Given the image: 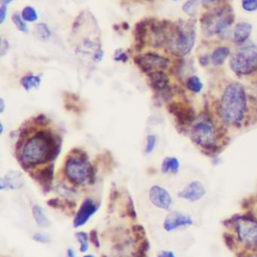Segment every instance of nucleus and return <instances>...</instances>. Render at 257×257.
<instances>
[{"mask_svg": "<svg viewBox=\"0 0 257 257\" xmlns=\"http://www.w3.org/2000/svg\"><path fill=\"white\" fill-rule=\"evenodd\" d=\"M57 152L58 147L53 135L41 131L26 142L20 159L23 166L31 167L53 160Z\"/></svg>", "mask_w": 257, "mask_h": 257, "instance_id": "1", "label": "nucleus"}, {"mask_svg": "<svg viewBox=\"0 0 257 257\" xmlns=\"http://www.w3.org/2000/svg\"><path fill=\"white\" fill-rule=\"evenodd\" d=\"M246 108L247 96L242 84L236 82L229 84L222 96V117L229 124H238L244 118Z\"/></svg>", "mask_w": 257, "mask_h": 257, "instance_id": "2", "label": "nucleus"}, {"mask_svg": "<svg viewBox=\"0 0 257 257\" xmlns=\"http://www.w3.org/2000/svg\"><path fill=\"white\" fill-rule=\"evenodd\" d=\"M196 40L194 27L184 23L177 27L168 42V49L174 55L184 57L191 51Z\"/></svg>", "mask_w": 257, "mask_h": 257, "instance_id": "3", "label": "nucleus"}, {"mask_svg": "<svg viewBox=\"0 0 257 257\" xmlns=\"http://www.w3.org/2000/svg\"><path fill=\"white\" fill-rule=\"evenodd\" d=\"M231 69L240 75H247L257 69V47L246 45L240 48L232 56L230 61Z\"/></svg>", "mask_w": 257, "mask_h": 257, "instance_id": "4", "label": "nucleus"}, {"mask_svg": "<svg viewBox=\"0 0 257 257\" xmlns=\"http://www.w3.org/2000/svg\"><path fill=\"white\" fill-rule=\"evenodd\" d=\"M233 20L232 9L229 7L222 8L205 15L202 21V28L210 36L218 34L229 27Z\"/></svg>", "mask_w": 257, "mask_h": 257, "instance_id": "5", "label": "nucleus"}, {"mask_svg": "<svg viewBox=\"0 0 257 257\" xmlns=\"http://www.w3.org/2000/svg\"><path fill=\"white\" fill-rule=\"evenodd\" d=\"M65 173L71 182L83 185L92 181L94 177L93 169L85 157H70L65 165Z\"/></svg>", "mask_w": 257, "mask_h": 257, "instance_id": "6", "label": "nucleus"}, {"mask_svg": "<svg viewBox=\"0 0 257 257\" xmlns=\"http://www.w3.org/2000/svg\"><path fill=\"white\" fill-rule=\"evenodd\" d=\"M192 138L197 145L211 149L214 146L215 140L214 126L207 119L199 120L192 128Z\"/></svg>", "mask_w": 257, "mask_h": 257, "instance_id": "7", "label": "nucleus"}, {"mask_svg": "<svg viewBox=\"0 0 257 257\" xmlns=\"http://www.w3.org/2000/svg\"><path fill=\"white\" fill-rule=\"evenodd\" d=\"M134 61L141 70L149 74L157 71H162L169 64L167 59L153 53H146L143 55L137 56L134 59Z\"/></svg>", "mask_w": 257, "mask_h": 257, "instance_id": "8", "label": "nucleus"}, {"mask_svg": "<svg viewBox=\"0 0 257 257\" xmlns=\"http://www.w3.org/2000/svg\"><path fill=\"white\" fill-rule=\"evenodd\" d=\"M238 233L243 242L257 246V222L250 219H240L237 222Z\"/></svg>", "mask_w": 257, "mask_h": 257, "instance_id": "9", "label": "nucleus"}, {"mask_svg": "<svg viewBox=\"0 0 257 257\" xmlns=\"http://www.w3.org/2000/svg\"><path fill=\"white\" fill-rule=\"evenodd\" d=\"M97 211H98V206L94 201L91 199H86L78 208L74 217V228L77 229L85 225Z\"/></svg>", "mask_w": 257, "mask_h": 257, "instance_id": "10", "label": "nucleus"}, {"mask_svg": "<svg viewBox=\"0 0 257 257\" xmlns=\"http://www.w3.org/2000/svg\"><path fill=\"white\" fill-rule=\"evenodd\" d=\"M149 199L157 208L168 210L172 206V199L165 189L155 185L149 190Z\"/></svg>", "mask_w": 257, "mask_h": 257, "instance_id": "11", "label": "nucleus"}, {"mask_svg": "<svg viewBox=\"0 0 257 257\" xmlns=\"http://www.w3.org/2000/svg\"><path fill=\"white\" fill-rule=\"evenodd\" d=\"M193 224V220L189 216L184 215L178 211H172L166 217L163 227L167 232H172L178 228L190 226Z\"/></svg>", "mask_w": 257, "mask_h": 257, "instance_id": "12", "label": "nucleus"}, {"mask_svg": "<svg viewBox=\"0 0 257 257\" xmlns=\"http://www.w3.org/2000/svg\"><path fill=\"white\" fill-rule=\"evenodd\" d=\"M205 194V189L203 184L199 181H193L178 193V196L190 202H196L202 199Z\"/></svg>", "mask_w": 257, "mask_h": 257, "instance_id": "13", "label": "nucleus"}, {"mask_svg": "<svg viewBox=\"0 0 257 257\" xmlns=\"http://www.w3.org/2000/svg\"><path fill=\"white\" fill-rule=\"evenodd\" d=\"M24 184V178L22 174L18 171H10L6 174L0 181L1 190H18Z\"/></svg>", "mask_w": 257, "mask_h": 257, "instance_id": "14", "label": "nucleus"}, {"mask_svg": "<svg viewBox=\"0 0 257 257\" xmlns=\"http://www.w3.org/2000/svg\"><path fill=\"white\" fill-rule=\"evenodd\" d=\"M150 86L158 93H165L169 88V78L162 71H157L149 74Z\"/></svg>", "mask_w": 257, "mask_h": 257, "instance_id": "15", "label": "nucleus"}, {"mask_svg": "<svg viewBox=\"0 0 257 257\" xmlns=\"http://www.w3.org/2000/svg\"><path fill=\"white\" fill-rule=\"evenodd\" d=\"M170 111L176 116L178 121L182 124L191 123L194 120V111L190 107L180 106L176 104H172Z\"/></svg>", "mask_w": 257, "mask_h": 257, "instance_id": "16", "label": "nucleus"}, {"mask_svg": "<svg viewBox=\"0 0 257 257\" xmlns=\"http://www.w3.org/2000/svg\"><path fill=\"white\" fill-rule=\"evenodd\" d=\"M252 26L248 23H241L235 27L234 30V40L237 43L245 42L251 34Z\"/></svg>", "mask_w": 257, "mask_h": 257, "instance_id": "17", "label": "nucleus"}, {"mask_svg": "<svg viewBox=\"0 0 257 257\" xmlns=\"http://www.w3.org/2000/svg\"><path fill=\"white\" fill-rule=\"evenodd\" d=\"M54 176V166L51 165L47 166L36 174V180L39 181L44 187H49Z\"/></svg>", "mask_w": 257, "mask_h": 257, "instance_id": "18", "label": "nucleus"}, {"mask_svg": "<svg viewBox=\"0 0 257 257\" xmlns=\"http://www.w3.org/2000/svg\"><path fill=\"white\" fill-rule=\"evenodd\" d=\"M32 214L37 226L40 227L46 228L49 226V220L45 215V211L39 205H34L32 209Z\"/></svg>", "mask_w": 257, "mask_h": 257, "instance_id": "19", "label": "nucleus"}, {"mask_svg": "<svg viewBox=\"0 0 257 257\" xmlns=\"http://www.w3.org/2000/svg\"><path fill=\"white\" fill-rule=\"evenodd\" d=\"M229 54H230V51H229V48H226V47L217 48L213 52L212 56H211V60L216 66H221L222 64H223Z\"/></svg>", "mask_w": 257, "mask_h": 257, "instance_id": "20", "label": "nucleus"}, {"mask_svg": "<svg viewBox=\"0 0 257 257\" xmlns=\"http://www.w3.org/2000/svg\"><path fill=\"white\" fill-rule=\"evenodd\" d=\"M41 79L39 77L33 75H26L21 80V84L26 90L36 89L40 85Z\"/></svg>", "mask_w": 257, "mask_h": 257, "instance_id": "21", "label": "nucleus"}, {"mask_svg": "<svg viewBox=\"0 0 257 257\" xmlns=\"http://www.w3.org/2000/svg\"><path fill=\"white\" fill-rule=\"evenodd\" d=\"M179 167L180 163L178 159L175 157H167L163 161L161 169L164 173L170 172L172 173H177L179 170Z\"/></svg>", "mask_w": 257, "mask_h": 257, "instance_id": "22", "label": "nucleus"}, {"mask_svg": "<svg viewBox=\"0 0 257 257\" xmlns=\"http://www.w3.org/2000/svg\"><path fill=\"white\" fill-rule=\"evenodd\" d=\"M75 238L77 242L79 244V251L81 253H85L89 249V235L87 232L80 231L75 234Z\"/></svg>", "mask_w": 257, "mask_h": 257, "instance_id": "23", "label": "nucleus"}, {"mask_svg": "<svg viewBox=\"0 0 257 257\" xmlns=\"http://www.w3.org/2000/svg\"><path fill=\"white\" fill-rule=\"evenodd\" d=\"M187 87L193 93H199L203 87V84L197 76L193 75L187 80Z\"/></svg>", "mask_w": 257, "mask_h": 257, "instance_id": "24", "label": "nucleus"}, {"mask_svg": "<svg viewBox=\"0 0 257 257\" xmlns=\"http://www.w3.org/2000/svg\"><path fill=\"white\" fill-rule=\"evenodd\" d=\"M35 32H36L37 37L42 39V40H47V39H49L50 36H51L49 29L45 24H37L35 27Z\"/></svg>", "mask_w": 257, "mask_h": 257, "instance_id": "25", "label": "nucleus"}, {"mask_svg": "<svg viewBox=\"0 0 257 257\" xmlns=\"http://www.w3.org/2000/svg\"><path fill=\"white\" fill-rule=\"evenodd\" d=\"M21 17L24 21L28 22H34L38 19V15L36 10L30 6H27L23 9Z\"/></svg>", "mask_w": 257, "mask_h": 257, "instance_id": "26", "label": "nucleus"}, {"mask_svg": "<svg viewBox=\"0 0 257 257\" xmlns=\"http://www.w3.org/2000/svg\"><path fill=\"white\" fill-rule=\"evenodd\" d=\"M12 20L15 25L16 26L17 28H18V30H19L20 31L23 32V33H27L28 31V28H27V24L24 22V20L18 14H14Z\"/></svg>", "mask_w": 257, "mask_h": 257, "instance_id": "27", "label": "nucleus"}, {"mask_svg": "<svg viewBox=\"0 0 257 257\" xmlns=\"http://www.w3.org/2000/svg\"><path fill=\"white\" fill-rule=\"evenodd\" d=\"M198 7H199L198 0H190L185 5H184L183 9L188 15H193L197 12Z\"/></svg>", "mask_w": 257, "mask_h": 257, "instance_id": "28", "label": "nucleus"}, {"mask_svg": "<svg viewBox=\"0 0 257 257\" xmlns=\"http://www.w3.org/2000/svg\"><path fill=\"white\" fill-rule=\"evenodd\" d=\"M33 241L40 244H48L51 242V238L49 235L42 232H36L33 235Z\"/></svg>", "mask_w": 257, "mask_h": 257, "instance_id": "29", "label": "nucleus"}, {"mask_svg": "<svg viewBox=\"0 0 257 257\" xmlns=\"http://www.w3.org/2000/svg\"><path fill=\"white\" fill-rule=\"evenodd\" d=\"M155 144H156V137L152 135L148 136L146 138V149H145L146 154H150L153 151Z\"/></svg>", "mask_w": 257, "mask_h": 257, "instance_id": "30", "label": "nucleus"}, {"mask_svg": "<svg viewBox=\"0 0 257 257\" xmlns=\"http://www.w3.org/2000/svg\"><path fill=\"white\" fill-rule=\"evenodd\" d=\"M243 8L248 12H253L257 9V0H243Z\"/></svg>", "mask_w": 257, "mask_h": 257, "instance_id": "31", "label": "nucleus"}, {"mask_svg": "<svg viewBox=\"0 0 257 257\" xmlns=\"http://www.w3.org/2000/svg\"><path fill=\"white\" fill-rule=\"evenodd\" d=\"M89 238H90L91 242L94 244L95 247H100L101 243H100L99 238H98V232L95 229L91 231L89 234Z\"/></svg>", "mask_w": 257, "mask_h": 257, "instance_id": "32", "label": "nucleus"}, {"mask_svg": "<svg viewBox=\"0 0 257 257\" xmlns=\"http://www.w3.org/2000/svg\"><path fill=\"white\" fill-rule=\"evenodd\" d=\"M114 60L119 62H126L128 60V56L122 50H117L114 55Z\"/></svg>", "mask_w": 257, "mask_h": 257, "instance_id": "33", "label": "nucleus"}, {"mask_svg": "<svg viewBox=\"0 0 257 257\" xmlns=\"http://www.w3.org/2000/svg\"><path fill=\"white\" fill-rule=\"evenodd\" d=\"M7 16V7L4 5H2L0 8V24H3Z\"/></svg>", "mask_w": 257, "mask_h": 257, "instance_id": "34", "label": "nucleus"}, {"mask_svg": "<svg viewBox=\"0 0 257 257\" xmlns=\"http://www.w3.org/2000/svg\"><path fill=\"white\" fill-rule=\"evenodd\" d=\"M8 49H9V44H8L7 41H2L1 48H0L1 56L5 55L7 53Z\"/></svg>", "mask_w": 257, "mask_h": 257, "instance_id": "35", "label": "nucleus"}, {"mask_svg": "<svg viewBox=\"0 0 257 257\" xmlns=\"http://www.w3.org/2000/svg\"><path fill=\"white\" fill-rule=\"evenodd\" d=\"M157 257H176L175 253L172 251H167V250H162L159 252L157 255Z\"/></svg>", "mask_w": 257, "mask_h": 257, "instance_id": "36", "label": "nucleus"}, {"mask_svg": "<svg viewBox=\"0 0 257 257\" xmlns=\"http://www.w3.org/2000/svg\"><path fill=\"white\" fill-rule=\"evenodd\" d=\"M66 257H76L75 250L72 248H69L66 251Z\"/></svg>", "mask_w": 257, "mask_h": 257, "instance_id": "37", "label": "nucleus"}, {"mask_svg": "<svg viewBox=\"0 0 257 257\" xmlns=\"http://www.w3.org/2000/svg\"><path fill=\"white\" fill-rule=\"evenodd\" d=\"M5 109V102L3 100V98H2L1 100H0V112L3 113Z\"/></svg>", "mask_w": 257, "mask_h": 257, "instance_id": "38", "label": "nucleus"}, {"mask_svg": "<svg viewBox=\"0 0 257 257\" xmlns=\"http://www.w3.org/2000/svg\"><path fill=\"white\" fill-rule=\"evenodd\" d=\"M1 1L2 5H4V6H7L9 3H12L14 0H0Z\"/></svg>", "mask_w": 257, "mask_h": 257, "instance_id": "39", "label": "nucleus"}, {"mask_svg": "<svg viewBox=\"0 0 257 257\" xmlns=\"http://www.w3.org/2000/svg\"><path fill=\"white\" fill-rule=\"evenodd\" d=\"M206 3H213V2L218 1V0H204Z\"/></svg>", "mask_w": 257, "mask_h": 257, "instance_id": "40", "label": "nucleus"}, {"mask_svg": "<svg viewBox=\"0 0 257 257\" xmlns=\"http://www.w3.org/2000/svg\"><path fill=\"white\" fill-rule=\"evenodd\" d=\"M0 126H1V128H0V133H1V134H3V123H1V124H0Z\"/></svg>", "mask_w": 257, "mask_h": 257, "instance_id": "41", "label": "nucleus"}, {"mask_svg": "<svg viewBox=\"0 0 257 257\" xmlns=\"http://www.w3.org/2000/svg\"><path fill=\"white\" fill-rule=\"evenodd\" d=\"M82 257H95V256L92 254H87V255H84V256H83Z\"/></svg>", "mask_w": 257, "mask_h": 257, "instance_id": "42", "label": "nucleus"}]
</instances>
